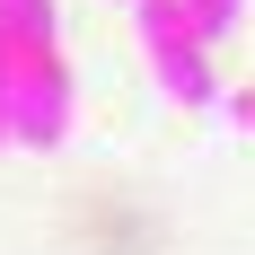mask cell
<instances>
[{
  "label": "cell",
  "instance_id": "1",
  "mask_svg": "<svg viewBox=\"0 0 255 255\" xmlns=\"http://www.w3.org/2000/svg\"><path fill=\"white\" fill-rule=\"evenodd\" d=\"M62 132H71V62H62V44H44V53H9L0 141H18V150H53Z\"/></svg>",
  "mask_w": 255,
  "mask_h": 255
},
{
  "label": "cell",
  "instance_id": "2",
  "mask_svg": "<svg viewBox=\"0 0 255 255\" xmlns=\"http://www.w3.org/2000/svg\"><path fill=\"white\" fill-rule=\"evenodd\" d=\"M0 44L9 53H44L53 44V0H0Z\"/></svg>",
  "mask_w": 255,
  "mask_h": 255
},
{
  "label": "cell",
  "instance_id": "3",
  "mask_svg": "<svg viewBox=\"0 0 255 255\" xmlns=\"http://www.w3.org/2000/svg\"><path fill=\"white\" fill-rule=\"evenodd\" d=\"M176 9H185V35H194V44H229L247 0H176Z\"/></svg>",
  "mask_w": 255,
  "mask_h": 255
},
{
  "label": "cell",
  "instance_id": "4",
  "mask_svg": "<svg viewBox=\"0 0 255 255\" xmlns=\"http://www.w3.org/2000/svg\"><path fill=\"white\" fill-rule=\"evenodd\" d=\"M0 97H9V44H0Z\"/></svg>",
  "mask_w": 255,
  "mask_h": 255
}]
</instances>
